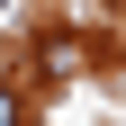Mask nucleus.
<instances>
[{
    "label": "nucleus",
    "instance_id": "obj_1",
    "mask_svg": "<svg viewBox=\"0 0 126 126\" xmlns=\"http://www.w3.org/2000/svg\"><path fill=\"white\" fill-rule=\"evenodd\" d=\"M0 126H18V90H9V81H0Z\"/></svg>",
    "mask_w": 126,
    "mask_h": 126
}]
</instances>
